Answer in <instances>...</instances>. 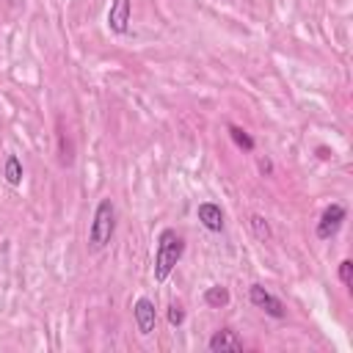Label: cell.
Segmentation results:
<instances>
[{"instance_id":"cell-1","label":"cell","mask_w":353,"mask_h":353,"mask_svg":"<svg viewBox=\"0 0 353 353\" xmlns=\"http://www.w3.org/2000/svg\"><path fill=\"white\" fill-rule=\"evenodd\" d=\"M185 254V240L182 234H176V229H163L157 234V248H154V281L163 284L171 270L176 268V262Z\"/></svg>"},{"instance_id":"cell-2","label":"cell","mask_w":353,"mask_h":353,"mask_svg":"<svg viewBox=\"0 0 353 353\" xmlns=\"http://www.w3.org/2000/svg\"><path fill=\"white\" fill-rule=\"evenodd\" d=\"M116 232V207L110 199H99L97 210H94V221H91V229H88V245L91 248H105L110 243Z\"/></svg>"},{"instance_id":"cell-3","label":"cell","mask_w":353,"mask_h":353,"mask_svg":"<svg viewBox=\"0 0 353 353\" xmlns=\"http://www.w3.org/2000/svg\"><path fill=\"white\" fill-rule=\"evenodd\" d=\"M342 221H345V207H342V204H328V207L323 210L320 221H317L314 234H317L320 240H331V237L339 232Z\"/></svg>"},{"instance_id":"cell-4","label":"cell","mask_w":353,"mask_h":353,"mask_svg":"<svg viewBox=\"0 0 353 353\" xmlns=\"http://www.w3.org/2000/svg\"><path fill=\"white\" fill-rule=\"evenodd\" d=\"M248 298H251V303H254L256 309H262L265 314H270V317H276V320H281V317H284V303H281L273 292H268L262 284H251Z\"/></svg>"},{"instance_id":"cell-5","label":"cell","mask_w":353,"mask_h":353,"mask_svg":"<svg viewBox=\"0 0 353 353\" xmlns=\"http://www.w3.org/2000/svg\"><path fill=\"white\" fill-rule=\"evenodd\" d=\"M132 317H135V325H138V334L149 336L157 325V309H154V301L149 298H138L132 303Z\"/></svg>"},{"instance_id":"cell-6","label":"cell","mask_w":353,"mask_h":353,"mask_svg":"<svg viewBox=\"0 0 353 353\" xmlns=\"http://www.w3.org/2000/svg\"><path fill=\"white\" fill-rule=\"evenodd\" d=\"M130 14H132V0H110L108 8V28L110 33H127L130 28Z\"/></svg>"},{"instance_id":"cell-7","label":"cell","mask_w":353,"mask_h":353,"mask_svg":"<svg viewBox=\"0 0 353 353\" xmlns=\"http://www.w3.org/2000/svg\"><path fill=\"white\" fill-rule=\"evenodd\" d=\"M207 347H210V353H240L243 350V339L237 336V331L221 328V331H215L210 336Z\"/></svg>"},{"instance_id":"cell-8","label":"cell","mask_w":353,"mask_h":353,"mask_svg":"<svg viewBox=\"0 0 353 353\" xmlns=\"http://www.w3.org/2000/svg\"><path fill=\"white\" fill-rule=\"evenodd\" d=\"M196 218L201 221V226L207 232H221L223 229V210L215 201H201L196 207Z\"/></svg>"},{"instance_id":"cell-9","label":"cell","mask_w":353,"mask_h":353,"mask_svg":"<svg viewBox=\"0 0 353 353\" xmlns=\"http://www.w3.org/2000/svg\"><path fill=\"white\" fill-rule=\"evenodd\" d=\"M229 290L223 287V284H212V287H207L204 290V303L210 306V309H223V306H229Z\"/></svg>"},{"instance_id":"cell-10","label":"cell","mask_w":353,"mask_h":353,"mask_svg":"<svg viewBox=\"0 0 353 353\" xmlns=\"http://www.w3.org/2000/svg\"><path fill=\"white\" fill-rule=\"evenodd\" d=\"M3 176H6V182L8 185H22V163H19V157L17 154H8L6 157V165H3Z\"/></svg>"},{"instance_id":"cell-11","label":"cell","mask_w":353,"mask_h":353,"mask_svg":"<svg viewBox=\"0 0 353 353\" xmlns=\"http://www.w3.org/2000/svg\"><path fill=\"white\" fill-rule=\"evenodd\" d=\"M229 135H232V141H234V143H237L243 152H254V146H256V143H254V138H251V135H248L243 127L229 124Z\"/></svg>"},{"instance_id":"cell-12","label":"cell","mask_w":353,"mask_h":353,"mask_svg":"<svg viewBox=\"0 0 353 353\" xmlns=\"http://www.w3.org/2000/svg\"><path fill=\"white\" fill-rule=\"evenodd\" d=\"M248 223H251V232H254V237H256V240H262V243H268V240H270V223H268L262 215H256V212H254V215L248 218Z\"/></svg>"},{"instance_id":"cell-13","label":"cell","mask_w":353,"mask_h":353,"mask_svg":"<svg viewBox=\"0 0 353 353\" xmlns=\"http://www.w3.org/2000/svg\"><path fill=\"white\" fill-rule=\"evenodd\" d=\"M339 281H342L345 287L353 284V262H350V259H342V262H339Z\"/></svg>"},{"instance_id":"cell-14","label":"cell","mask_w":353,"mask_h":353,"mask_svg":"<svg viewBox=\"0 0 353 353\" xmlns=\"http://www.w3.org/2000/svg\"><path fill=\"white\" fill-rule=\"evenodd\" d=\"M168 323H171V325H182V323H185V309H182L179 303H171V306H168Z\"/></svg>"},{"instance_id":"cell-15","label":"cell","mask_w":353,"mask_h":353,"mask_svg":"<svg viewBox=\"0 0 353 353\" xmlns=\"http://www.w3.org/2000/svg\"><path fill=\"white\" fill-rule=\"evenodd\" d=\"M259 171H262L265 176L273 174V163H270V157H262V160H259Z\"/></svg>"}]
</instances>
